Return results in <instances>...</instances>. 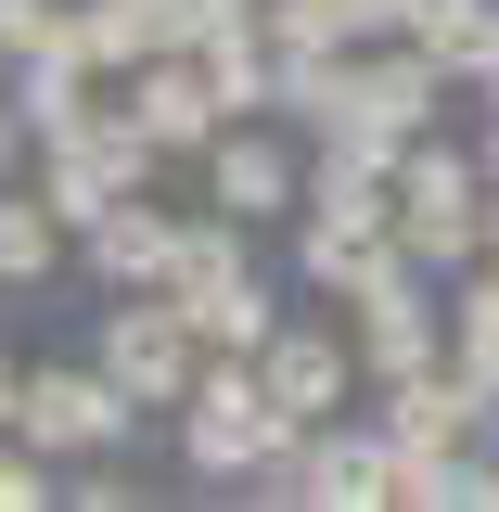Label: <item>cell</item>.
Listing matches in <instances>:
<instances>
[{"instance_id": "cell-4", "label": "cell", "mask_w": 499, "mask_h": 512, "mask_svg": "<svg viewBox=\"0 0 499 512\" xmlns=\"http://www.w3.org/2000/svg\"><path fill=\"white\" fill-rule=\"evenodd\" d=\"M346 116H372V128H410V116H423V64H384V77H359V90H346Z\"/></svg>"}, {"instance_id": "cell-8", "label": "cell", "mask_w": 499, "mask_h": 512, "mask_svg": "<svg viewBox=\"0 0 499 512\" xmlns=\"http://www.w3.org/2000/svg\"><path fill=\"white\" fill-rule=\"evenodd\" d=\"M333 346H282V410H333Z\"/></svg>"}, {"instance_id": "cell-9", "label": "cell", "mask_w": 499, "mask_h": 512, "mask_svg": "<svg viewBox=\"0 0 499 512\" xmlns=\"http://www.w3.org/2000/svg\"><path fill=\"white\" fill-rule=\"evenodd\" d=\"M141 128L192 141V128H205V90H192V77H154V90H141Z\"/></svg>"}, {"instance_id": "cell-12", "label": "cell", "mask_w": 499, "mask_h": 512, "mask_svg": "<svg viewBox=\"0 0 499 512\" xmlns=\"http://www.w3.org/2000/svg\"><path fill=\"white\" fill-rule=\"evenodd\" d=\"M461 346H474V372H499V295L474 308V333H461Z\"/></svg>"}, {"instance_id": "cell-2", "label": "cell", "mask_w": 499, "mask_h": 512, "mask_svg": "<svg viewBox=\"0 0 499 512\" xmlns=\"http://www.w3.org/2000/svg\"><path fill=\"white\" fill-rule=\"evenodd\" d=\"M410 218H423V244H474V192H461V167H448V154H423V167H410Z\"/></svg>"}, {"instance_id": "cell-1", "label": "cell", "mask_w": 499, "mask_h": 512, "mask_svg": "<svg viewBox=\"0 0 499 512\" xmlns=\"http://www.w3.org/2000/svg\"><path fill=\"white\" fill-rule=\"evenodd\" d=\"M256 436H269V384L218 372V384H205V410H192V448H205V461H244Z\"/></svg>"}, {"instance_id": "cell-10", "label": "cell", "mask_w": 499, "mask_h": 512, "mask_svg": "<svg viewBox=\"0 0 499 512\" xmlns=\"http://www.w3.org/2000/svg\"><path fill=\"white\" fill-rule=\"evenodd\" d=\"M218 192H231V205H282V154H256V141H244V154L218 167Z\"/></svg>"}, {"instance_id": "cell-3", "label": "cell", "mask_w": 499, "mask_h": 512, "mask_svg": "<svg viewBox=\"0 0 499 512\" xmlns=\"http://www.w3.org/2000/svg\"><path fill=\"white\" fill-rule=\"evenodd\" d=\"M26 423H39V436H52V448H90V436H103V423H116V410H103L90 384H39V397H26Z\"/></svg>"}, {"instance_id": "cell-5", "label": "cell", "mask_w": 499, "mask_h": 512, "mask_svg": "<svg viewBox=\"0 0 499 512\" xmlns=\"http://www.w3.org/2000/svg\"><path fill=\"white\" fill-rule=\"evenodd\" d=\"M116 372L141 384V397H167V384H180V346H167V320H128V333H116Z\"/></svg>"}, {"instance_id": "cell-6", "label": "cell", "mask_w": 499, "mask_h": 512, "mask_svg": "<svg viewBox=\"0 0 499 512\" xmlns=\"http://www.w3.org/2000/svg\"><path fill=\"white\" fill-rule=\"evenodd\" d=\"M308 500H397V461H372V448H333Z\"/></svg>"}, {"instance_id": "cell-7", "label": "cell", "mask_w": 499, "mask_h": 512, "mask_svg": "<svg viewBox=\"0 0 499 512\" xmlns=\"http://www.w3.org/2000/svg\"><path fill=\"white\" fill-rule=\"evenodd\" d=\"M116 180H128V141H90V154H77V167H64L52 192H64V205H77V218H90V205H103V192H116Z\"/></svg>"}, {"instance_id": "cell-11", "label": "cell", "mask_w": 499, "mask_h": 512, "mask_svg": "<svg viewBox=\"0 0 499 512\" xmlns=\"http://www.w3.org/2000/svg\"><path fill=\"white\" fill-rule=\"evenodd\" d=\"M39 256H52V231H39V218L13 205V218H0V269H39Z\"/></svg>"}]
</instances>
